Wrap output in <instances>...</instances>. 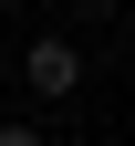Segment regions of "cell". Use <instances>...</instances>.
Listing matches in <instances>:
<instances>
[{"instance_id": "7a4b0ae2", "label": "cell", "mask_w": 135, "mask_h": 146, "mask_svg": "<svg viewBox=\"0 0 135 146\" xmlns=\"http://www.w3.org/2000/svg\"><path fill=\"white\" fill-rule=\"evenodd\" d=\"M0 146H52V136H42V125H0Z\"/></svg>"}, {"instance_id": "6da1fadb", "label": "cell", "mask_w": 135, "mask_h": 146, "mask_svg": "<svg viewBox=\"0 0 135 146\" xmlns=\"http://www.w3.org/2000/svg\"><path fill=\"white\" fill-rule=\"evenodd\" d=\"M21 84H31L42 104L83 94V42H73V31H42V42H21Z\"/></svg>"}]
</instances>
